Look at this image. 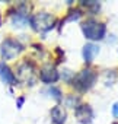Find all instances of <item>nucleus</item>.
Wrapping results in <instances>:
<instances>
[{"instance_id": "7", "label": "nucleus", "mask_w": 118, "mask_h": 124, "mask_svg": "<svg viewBox=\"0 0 118 124\" xmlns=\"http://www.w3.org/2000/svg\"><path fill=\"white\" fill-rule=\"evenodd\" d=\"M39 79L44 82V83H54L58 80V72L55 70L54 66L51 64H45L41 72H39Z\"/></svg>"}, {"instance_id": "1", "label": "nucleus", "mask_w": 118, "mask_h": 124, "mask_svg": "<svg viewBox=\"0 0 118 124\" xmlns=\"http://www.w3.org/2000/svg\"><path fill=\"white\" fill-rule=\"evenodd\" d=\"M82 31H83V35L88 38V39H92V41H99L105 37V32H106V26L98 21H93V19H88L86 22H83L82 25Z\"/></svg>"}, {"instance_id": "5", "label": "nucleus", "mask_w": 118, "mask_h": 124, "mask_svg": "<svg viewBox=\"0 0 118 124\" xmlns=\"http://www.w3.org/2000/svg\"><path fill=\"white\" fill-rule=\"evenodd\" d=\"M23 50V47L21 45L19 41L13 39V38H6L2 42L0 47V54H2L3 60H13L16 55H19V53Z\"/></svg>"}, {"instance_id": "2", "label": "nucleus", "mask_w": 118, "mask_h": 124, "mask_svg": "<svg viewBox=\"0 0 118 124\" xmlns=\"http://www.w3.org/2000/svg\"><path fill=\"white\" fill-rule=\"evenodd\" d=\"M29 23L37 32H48L55 23V18L47 12H39V13H35L34 16H31Z\"/></svg>"}, {"instance_id": "11", "label": "nucleus", "mask_w": 118, "mask_h": 124, "mask_svg": "<svg viewBox=\"0 0 118 124\" xmlns=\"http://www.w3.org/2000/svg\"><path fill=\"white\" fill-rule=\"evenodd\" d=\"M82 6H85L89 12H92V13H96L98 10H99V8H101V5L98 3V2H82Z\"/></svg>"}, {"instance_id": "4", "label": "nucleus", "mask_w": 118, "mask_h": 124, "mask_svg": "<svg viewBox=\"0 0 118 124\" xmlns=\"http://www.w3.org/2000/svg\"><path fill=\"white\" fill-rule=\"evenodd\" d=\"M15 78H18L19 82L32 86V85H35V82L38 80V73H37V69L34 67L32 63L25 61V63H22V64L18 67V75H16Z\"/></svg>"}, {"instance_id": "9", "label": "nucleus", "mask_w": 118, "mask_h": 124, "mask_svg": "<svg viewBox=\"0 0 118 124\" xmlns=\"http://www.w3.org/2000/svg\"><path fill=\"white\" fill-rule=\"evenodd\" d=\"M99 53V47L93 42H89L83 47V58L86 63H92L93 58L96 57V54Z\"/></svg>"}, {"instance_id": "3", "label": "nucleus", "mask_w": 118, "mask_h": 124, "mask_svg": "<svg viewBox=\"0 0 118 124\" xmlns=\"http://www.w3.org/2000/svg\"><path fill=\"white\" fill-rule=\"evenodd\" d=\"M95 80H96V73L92 69H85L73 78V86L80 92H86L93 86Z\"/></svg>"}, {"instance_id": "10", "label": "nucleus", "mask_w": 118, "mask_h": 124, "mask_svg": "<svg viewBox=\"0 0 118 124\" xmlns=\"http://www.w3.org/2000/svg\"><path fill=\"white\" fill-rule=\"evenodd\" d=\"M66 111L63 109V107L60 105H55L51 109V120L54 124H64L66 123Z\"/></svg>"}, {"instance_id": "12", "label": "nucleus", "mask_w": 118, "mask_h": 124, "mask_svg": "<svg viewBox=\"0 0 118 124\" xmlns=\"http://www.w3.org/2000/svg\"><path fill=\"white\" fill-rule=\"evenodd\" d=\"M48 92H50V93H51V96H52V98H55L57 101H60V99H61V91L58 89V88L51 86V88H48Z\"/></svg>"}, {"instance_id": "8", "label": "nucleus", "mask_w": 118, "mask_h": 124, "mask_svg": "<svg viewBox=\"0 0 118 124\" xmlns=\"http://www.w3.org/2000/svg\"><path fill=\"white\" fill-rule=\"evenodd\" d=\"M0 80L3 83H7V85H15V82H16V78H15L13 72L5 63H0Z\"/></svg>"}, {"instance_id": "13", "label": "nucleus", "mask_w": 118, "mask_h": 124, "mask_svg": "<svg viewBox=\"0 0 118 124\" xmlns=\"http://www.w3.org/2000/svg\"><path fill=\"white\" fill-rule=\"evenodd\" d=\"M112 114H114V117H118V102L114 104V107H112Z\"/></svg>"}, {"instance_id": "6", "label": "nucleus", "mask_w": 118, "mask_h": 124, "mask_svg": "<svg viewBox=\"0 0 118 124\" xmlns=\"http://www.w3.org/2000/svg\"><path fill=\"white\" fill-rule=\"evenodd\" d=\"M74 115H76V118H77L80 123H83V124H89V123H92V120H93V111H92V108H90L89 105H85V104L76 107Z\"/></svg>"}]
</instances>
